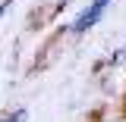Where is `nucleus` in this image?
Listing matches in <instances>:
<instances>
[{
  "label": "nucleus",
  "instance_id": "nucleus-1",
  "mask_svg": "<svg viewBox=\"0 0 126 122\" xmlns=\"http://www.w3.org/2000/svg\"><path fill=\"white\" fill-rule=\"evenodd\" d=\"M107 3H110V0H92V3L85 6V13H82V16L76 19V25H73V31H76V34H82V31H88V28L94 25V22L101 19V13L107 10Z\"/></svg>",
  "mask_w": 126,
  "mask_h": 122
},
{
  "label": "nucleus",
  "instance_id": "nucleus-3",
  "mask_svg": "<svg viewBox=\"0 0 126 122\" xmlns=\"http://www.w3.org/2000/svg\"><path fill=\"white\" fill-rule=\"evenodd\" d=\"M6 10H10V3H0V16H3V13H6Z\"/></svg>",
  "mask_w": 126,
  "mask_h": 122
},
{
  "label": "nucleus",
  "instance_id": "nucleus-2",
  "mask_svg": "<svg viewBox=\"0 0 126 122\" xmlns=\"http://www.w3.org/2000/svg\"><path fill=\"white\" fill-rule=\"evenodd\" d=\"M22 116H25V113H16V116H6L3 122H22Z\"/></svg>",
  "mask_w": 126,
  "mask_h": 122
}]
</instances>
